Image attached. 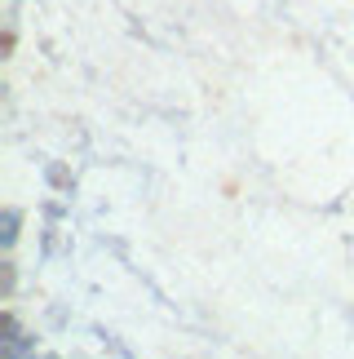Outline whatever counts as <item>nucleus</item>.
I'll list each match as a JSON object with an SVG mask.
<instances>
[]
</instances>
